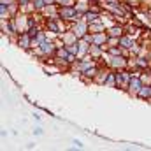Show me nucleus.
I'll list each match as a JSON object with an SVG mask.
<instances>
[{
    "label": "nucleus",
    "mask_w": 151,
    "mask_h": 151,
    "mask_svg": "<svg viewBox=\"0 0 151 151\" xmlns=\"http://www.w3.org/2000/svg\"><path fill=\"white\" fill-rule=\"evenodd\" d=\"M135 44H137V42L134 40V35H132V34H130V35H128V34H123V35L119 37V46L125 47V49H132Z\"/></svg>",
    "instance_id": "f257e3e1"
},
{
    "label": "nucleus",
    "mask_w": 151,
    "mask_h": 151,
    "mask_svg": "<svg viewBox=\"0 0 151 151\" xmlns=\"http://www.w3.org/2000/svg\"><path fill=\"white\" fill-rule=\"evenodd\" d=\"M125 34V27H121V25H113V27H109L107 28V35L109 37H121Z\"/></svg>",
    "instance_id": "f03ea898"
},
{
    "label": "nucleus",
    "mask_w": 151,
    "mask_h": 151,
    "mask_svg": "<svg viewBox=\"0 0 151 151\" xmlns=\"http://www.w3.org/2000/svg\"><path fill=\"white\" fill-rule=\"evenodd\" d=\"M137 97H141V99H146V100H151V84H144V86L139 90Z\"/></svg>",
    "instance_id": "7ed1b4c3"
},
{
    "label": "nucleus",
    "mask_w": 151,
    "mask_h": 151,
    "mask_svg": "<svg viewBox=\"0 0 151 151\" xmlns=\"http://www.w3.org/2000/svg\"><path fill=\"white\" fill-rule=\"evenodd\" d=\"M104 84H106V86H111V88H116V72H113V70H111Z\"/></svg>",
    "instance_id": "20e7f679"
},
{
    "label": "nucleus",
    "mask_w": 151,
    "mask_h": 151,
    "mask_svg": "<svg viewBox=\"0 0 151 151\" xmlns=\"http://www.w3.org/2000/svg\"><path fill=\"white\" fill-rule=\"evenodd\" d=\"M34 134H35V135H42V128H40V127H37V128L34 130Z\"/></svg>",
    "instance_id": "39448f33"
},
{
    "label": "nucleus",
    "mask_w": 151,
    "mask_h": 151,
    "mask_svg": "<svg viewBox=\"0 0 151 151\" xmlns=\"http://www.w3.org/2000/svg\"><path fill=\"white\" fill-rule=\"evenodd\" d=\"M18 2H19V5H21V7H23V5H27V4H30V2H32V0H18Z\"/></svg>",
    "instance_id": "423d86ee"
},
{
    "label": "nucleus",
    "mask_w": 151,
    "mask_h": 151,
    "mask_svg": "<svg viewBox=\"0 0 151 151\" xmlns=\"http://www.w3.org/2000/svg\"><path fill=\"white\" fill-rule=\"evenodd\" d=\"M74 144L77 146V148H83V142H81V141H77V139L74 141Z\"/></svg>",
    "instance_id": "0eeeda50"
},
{
    "label": "nucleus",
    "mask_w": 151,
    "mask_h": 151,
    "mask_svg": "<svg viewBox=\"0 0 151 151\" xmlns=\"http://www.w3.org/2000/svg\"><path fill=\"white\" fill-rule=\"evenodd\" d=\"M46 4H56V0H46Z\"/></svg>",
    "instance_id": "6e6552de"
}]
</instances>
